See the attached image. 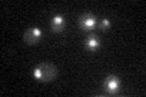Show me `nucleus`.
I'll return each mask as SVG.
<instances>
[{
	"mask_svg": "<svg viewBox=\"0 0 146 97\" xmlns=\"http://www.w3.org/2000/svg\"><path fill=\"white\" fill-rule=\"evenodd\" d=\"M33 77L36 80H40V81H51L54 79H56L57 68L55 64L49 62L40 63L34 68Z\"/></svg>",
	"mask_w": 146,
	"mask_h": 97,
	"instance_id": "1",
	"label": "nucleus"
},
{
	"mask_svg": "<svg viewBox=\"0 0 146 97\" xmlns=\"http://www.w3.org/2000/svg\"><path fill=\"white\" fill-rule=\"evenodd\" d=\"M79 26L82 29L84 30H91L94 29L98 24V21H96V17L91 13H84V15L79 16Z\"/></svg>",
	"mask_w": 146,
	"mask_h": 97,
	"instance_id": "2",
	"label": "nucleus"
},
{
	"mask_svg": "<svg viewBox=\"0 0 146 97\" xmlns=\"http://www.w3.org/2000/svg\"><path fill=\"white\" fill-rule=\"evenodd\" d=\"M121 81L116 75H108L104 81V87L108 94H117L119 91Z\"/></svg>",
	"mask_w": 146,
	"mask_h": 97,
	"instance_id": "3",
	"label": "nucleus"
},
{
	"mask_svg": "<svg viewBox=\"0 0 146 97\" xmlns=\"http://www.w3.org/2000/svg\"><path fill=\"white\" fill-rule=\"evenodd\" d=\"M40 36H42V30L38 27H32V28H28L25 32L23 40L27 44H35L40 39Z\"/></svg>",
	"mask_w": 146,
	"mask_h": 97,
	"instance_id": "4",
	"label": "nucleus"
},
{
	"mask_svg": "<svg viewBox=\"0 0 146 97\" xmlns=\"http://www.w3.org/2000/svg\"><path fill=\"white\" fill-rule=\"evenodd\" d=\"M66 27V20L62 15H55L51 20V29L52 32H62Z\"/></svg>",
	"mask_w": 146,
	"mask_h": 97,
	"instance_id": "5",
	"label": "nucleus"
},
{
	"mask_svg": "<svg viewBox=\"0 0 146 97\" xmlns=\"http://www.w3.org/2000/svg\"><path fill=\"white\" fill-rule=\"evenodd\" d=\"M100 45H101V43H100L99 38L95 34L89 35L88 39H86V41H85L86 49L90 50V51H95V50H98L100 48Z\"/></svg>",
	"mask_w": 146,
	"mask_h": 97,
	"instance_id": "6",
	"label": "nucleus"
},
{
	"mask_svg": "<svg viewBox=\"0 0 146 97\" xmlns=\"http://www.w3.org/2000/svg\"><path fill=\"white\" fill-rule=\"evenodd\" d=\"M110 26H111V22H110L108 18H102V20H100V22L98 23L99 29H101V30H107L110 28Z\"/></svg>",
	"mask_w": 146,
	"mask_h": 97,
	"instance_id": "7",
	"label": "nucleus"
}]
</instances>
